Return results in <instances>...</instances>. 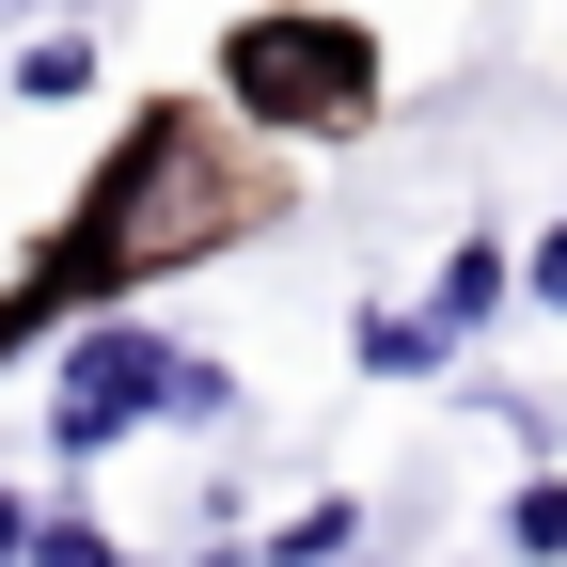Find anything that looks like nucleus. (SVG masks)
Masks as SVG:
<instances>
[{
  "label": "nucleus",
  "mask_w": 567,
  "mask_h": 567,
  "mask_svg": "<svg viewBox=\"0 0 567 567\" xmlns=\"http://www.w3.org/2000/svg\"><path fill=\"white\" fill-rule=\"evenodd\" d=\"M488 551H505V567H567V473L536 457L520 488H505V520H488Z\"/></svg>",
  "instance_id": "423d86ee"
},
{
  "label": "nucleus",
  "mask_w": 567,
  "mask_h": 567,
  "mask_svg": "<svg viewBox=\"0 0 567 567\" xmlns=\"http://www.w3.org/2000/svg\"><path fill=\"white\" fill-rule=\"evenodd\" d=\"M363 536V505H347V488H316V505H284L268 536H252V567H316V551H347Z\"/></svg>",
  "instance_id": "6e6552de"
},
{
  "label": "nucleus",
  "mask_w": 567,
  "mask_h": 567,
  "mask_svg": "<svg viewBox=\"0 0 567 567\" xmlns=\"http://www.w3.org/2000/svg\"><path fill=\"white\" fill-rule=\"evenodd\" d=\"M174 567H252V551H237V536H205V551H174Z\"/></svg>",
  "instance_id": "f8f14e48"
},
{
  "label": "nucleus",
  "mask_w": 567,
  "mask_h": 567,
  "mask_svg": "<svg viewBox=\"0 0 567 567\" xmlns=\"http://www.w3.org/2000/svg\"><path fill=\"white\" fill-rule=\"evenodd\" d=\"M142 425H237V363L142 331V300L63 316V331H48V457L95 473L111 442H142Z\"/></svg>",
  "instance_id": "7ed1b4c3"
},
{
  "label": "nucleus",
  "mask_w": 567,
  "mask_h": 567,
  "mask_svg": "<svg viewBox=\"0 0 567 567\" xmlns=\"http://www.w3.org/2000/svg\"><path fill=\"white\" fill-rule=\"evenodd\" d=\"M0 95H17V111H80V95H95V32H80V17L17 32V63H0Z\"/></svg>",
  "instance_id": "39448f33"
},
{
  "label": "nucleus",
  "mask_w": 567,
  "mask_h": 567,
  "mask_svg": "<svg viewBox=\"0 0 567 567\" xmlns=\"http://www.w3.org/2000/svg\"><path fill=\"white\" fill-rule=\"evenodd\" d=\"M48 331H63V316H48V284L17 268V284H0V379H17V363H32V347H48Z\"/></svg>",
  "instance_id": "9d476101"
},
{
  "label": "nucleus",
  "mask_w": 567,
  "mask_h": 567,
  "mask_svg": "<svg viewBox=\"0 0 567 567\" xmlns=\"http://www.w3.org/2000/svg\"><path fill=\"white\" fill-rule=\"evenodd\" d=\"M488 567H505V551H488Z\"/></svg>",
  "instance_id": "4468645a"
},
{
  "label": "nucleus",
  "mask_w": 567,
  "mask_h": 567,
  "mask_svg": "<svg viewBox=\"0 0 567 567\" xmlns=\"http://www.w3.org/2000/svg\"><path fill=\"white\" fill-rule=\"evenodd\" d=\"M505 300H536V316H567V221H536V252H505Z\"/></svg>",
  "instance_id": "1a4fd4ad"
},
{
  "label": "nucleus",
  "mask_w": 567,
  "mask_h": 567,
  "mask_svg": "<svg viewBox=\"0 0 567 567\" xmlns=\"http://www.w3.org/2000/svg\"><path fill=\"white\" fill-rule=\"evenodd\" d=\"M316 567H379V551H363V536H347V551H316Z\"/></svg>",
  "instance_id": "ddd939ff"
},
{
  "label": "nucleus",
  "mask_w": 567,
  "mask_h": 567,
  "mask_svg": "<svg viewBox=\"0 0 567 567\" xmlns=\"http://www.w3.org/2000/svg\"><path fill=\"white\" fill-rule=\"evenodd\" d=\"M17 536H32V488H17V473H0V567H17Z\"/></svg>",
  "instance_id": "9b49d317"
},
{
  "label": "nucleus",
  "mask_w": 567,
  "mask_h": 567,
  "mask_svg": "<svg viewBox=\"0 0 567 567\" xmlns=\"http://www.w3.org/2000/svg\"><path fill=\"white\" fill-rule=\"evenodd\" d=\"M17 567H142L95 505H32V536H17Z\"/></svg>",
  "instance_id": "0eeeda50"
},
{
  "label": "nucleus",
  "mask_w": 567,
  "mask_h": 567,
  "mask_svg": "<svg viewBox=\"0 0 567 567\" xmlns=\"http://www.w3.org/2000/svg\"><path fill=\"white\" fill-rule=\"evenodd\" d=\"M505 252H520L505 221H473V237H457L442 268H425V300H410V331L442 347V363H473V331H505Z\"/></svg>",
  "instance_id": "20e7f679"
},
{
  "label": "nucleus",
  "mask_w": 567,
  "mask_h": 567,
  "mask_svg": "<svg viewBox=\"0 0 567 567\" xmlns=\"http://www.w3.org/2000/svg\"><path fill=\"white\" fill-rule=\"evenodd\" d=\"M284 205H300V158L284 142H252L221 95H158L111 126V158L63 189V221L32 237V284L48 316H95V300H158L174 268L268 237Z\"/></svg>",
  "instance_id": "f257e3e1"
},
{
  "label": "nucleus",
  "mask_w": 567,
  "mask_h": 567,
  "mask_svg": "<svg viewBox=\"0 0 567 567\" xmlns=\"http://www.w3.org/2000/svg\"><path fill=\"white\" fill-rule=\"evenodd\" d=\"M205 95H221L252 142H363L394 111V48L363 17H331V0H268V17H237L221 48H205Z\"/></svg>",
  "instance_id": "f03ea898"
}]
</instances>
